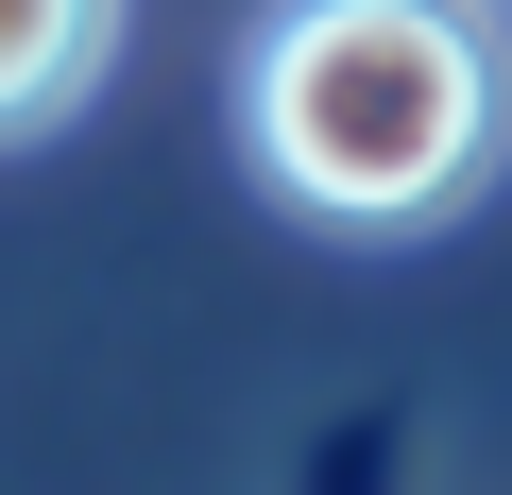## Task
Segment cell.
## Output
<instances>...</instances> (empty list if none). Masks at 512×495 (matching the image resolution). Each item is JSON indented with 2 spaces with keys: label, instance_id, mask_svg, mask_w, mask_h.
I'll use <instances>...</instances> for the list:
<instances>
[{
  "label": "cell",
  "instance_id": "obj_1",
  "mask_svg": "<svg viewBox=\"0 0 512 495\" xmlns=\"http://www.w3.org/2000/svg\"><path fill=\"white\" fill-rule=\"evenodd\" d=\"M512 137V52L478 0H274L239 52V154L342 239L444 222Z\"/></svg>",
  "mask_w": 512,
  "mask_h": 495
},
{
  "label": "cell",
  "instance_id": "obj_2",
  "mask_svg": "<svg viewBox=\"0 0 512 495\" xmlns=\"http://www.w3.org/2000/svg\"><path fill=\"white\" fill-rule=\"evenodd\" d=\"M120 52V0H0V137H52Z\"/></svg>",
  "mask_w": 512,
  "mask_h": 495
}]
</instances>
